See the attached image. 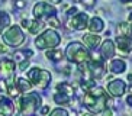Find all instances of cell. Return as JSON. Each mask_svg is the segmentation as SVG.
Here are the masks:
<instances>
[{
  "instance_id": "22",
  "label": "cell",
  "mask_w": 132,
  "mask_h": 116,
  "mask_svg": "<svg viewBox=\"0 0 132 116\" xmlns=\"http://www.w3.org/2000/svg\"><path fill=\"white\" fill-rule=\"evenodd\" d=\"M54 100H55V103H58V104H68L71 100V97L68 94H65V93L58 92L54 94Z\"/></svg>"
},
{
  "instance_id": "26",
  "label": "cell",
  "mask_w": 132,
  "mask_h": 116,
  "mask_svg": "<svg viewBox=\"0 0 132 116\" xmlns=\"http://www.w3.org/2000/svg\"><path fill=\"white\" fill-rule=\"evenodd\" d=\"M48 23H50L52 28H60L61 26V23H60V20L55 18V16H52V18H48Z\"/></svg>"
},
{
  "instance_id": "18",
  "label": "cell",
  "mask_w": 132,
  "mask_h": 116,
  "mask_svg": "<svg viewBox=\"0 0 132 116\" xmlns=\"http://www.w3.org/2000/svg\"><path fill=\"white\" fill-rule=\"evenodd\" d=\"M6 93H9L12 97H18L20 93L18 90V86H15V80H13L12 76H9L7 81H6Z\"/></svg>"
},
{
  "instance_id": "30",
  "label": "cell",
  "mask_w": 132,
  "mask_h": 116,
  "mask_svg": "<svg viewBox=\"0 0 132 116\" xmlns=\"http://www.w3.org/2000/svg\"><path fill=\"white\" fill-rule=\"evenodd\" d=\"M76 13H77V7H71L70 10L67 12V15L68 16H73V15H76Z\"/></svg>"
},
{
  "instance_id": "35",
  "label": "cell",
  "mask_w": 132,
  "mask_h": 116,
  "mask_svg": "<svg viewBox=\"0 0 132 116\" xmlns=\"http://www.w3.org/2000/svg\"><path fill=\"white\" fill-rule=\"evenodd\" d=\"M62 0H47V3H50V4H58V3H61Z\"/></svg>"
},
{
  "instance_id": "4",
  "label": "cell",
  "mask_w": 132,
  "mask_h": 116,
  "mask_svg": "<svg viewBox=\"0 0 132 116\" xmlns=\"http://www.w3.org/2000/svg\"><path fill=\"white\" fill-rule=\"evenodd\" d=\"M51 73L47 71L44 68H38V67H34L28 71V80L31 81L32 86H36L38 89L44 90L47 89L51 83Z\"/></svg>"
},
{
  "instance_id": "14",
  "label": "cell",
  "mask_w": 132,
  "mask_h": 116,
  "mask_svg": "<svg viewBox=\"0 0 132 116\" xmlns=\"http://www.w3.org/2000/svg\"><path fill=\"white\" fill-rule=\"evenodd\" d=\"M83 42H84V45L87 46V48H90V49H94V48H97L99 46V44L102 42L100 39V35H94V34H87V35H83Z\"/></svg>"
},
{
  "instance_id": "32",
  "label": "cell",
  "mask_w": 132,
  "mask_h": 116,
  "mask_svg": "<svg viewBox=\"0 0 132 116\" xmlns=\"http://www.w3.org/2000/svg\"><path fill=\"white\" fill-rule=\"evenodd\" d=\"M102 115L103 116H112V110H110V109H105V110L102 112Z\"/></svg>"
},
{
  "instance_id": "34",
  "label": "cell",
  "mask_w": 132,
  "mask_h": 116,
  "mask_svg": "<svg viewBox=\"0 0 132 116\" xmlns=\"http://www.w3.org/2000/svg\"><path fill=\"white\" fill-rule=\"evenodd\" d=\"M0 52H7V46L4 44H0Z\"/></svg>"
},
{
  "instance_id": "6",
  "label": "cell",
  "mask_w": 132,
  "mask_h": 116,
  "mask_svg": "<svg viewBox=\"0 0 132 116\" xmlns=\"http://www.w3.org/2000/svg\"><path fill=\"white\" fill-rule=\"evenodd\" d=\"M2 38H3V42L6 45H10V46H19L25 42V35L20 29V26H18V25L9 26L7 31L3 32Z\"/></svg>"
},
{
  "instance_id": "20",
  "label": "cell",
  "mask_w": 132,
  "mask_h": 116,
  "mask_svg": "<svg viewBox=\"0 0 132 116\" xmlns=\"http://www.w3.org/2000/svg\"><path fill=\"white\" fill-rule=\"evenodd\" d=\"M10 25V16L6 12L0 10V32H3L6 28H9Z\"/></svg>"
},
{
  "instance_id": "21",
  "label": "cell",
  "mask_w": 132,
  "mask_h": 116,
  "mask_svg": "<svg viewBox=\"0 0 132 116\" xmlns=\"http://www.w3.org/2000/svg\"><path fill=\"white\" fill-rule=\"evenodd\" d=\"M16 86H18V90L19 92H22V93H26V92H29L31 90V83H28V80L26 78H23V77H20V78H18V81H16Z\"/></svg>"
},
{
  "instance_id": "9",
  "label": "cell",
  "mask_w": 132,
  "mask_h": 116,
  "mask_svg": "<svg viewBox=\"0 0 132 116\" xmlns=\"http://www.w3.org/2000/svg\"><path fill=\"white\" fill-rule=\"evenodd\" d=\"M125 90H126V84L122 80H112L108 84V92L113 97H120L125 93Z\"/></svg>"
},
{
  "instance_id": "29",
  "label": "cell",
  "mask_w": 132,
  "mask_h": 116,
  "mask_svg": "<svg viewBox=\"0 0 132 116\" xmlns=\"http://www.w3.org/2000/svg\"><path fill=\"white\" fill-rule=\"evenodd\" d=\"M94 2H96V0H83V3H84L87 7H92V6L94 4Z\"/></svg>"
},
{
  "instance_id": "3",
  "label": "cell",
  "mask_w": 132,
  "mask_h": 116,
  "mask_svg": "<svg viewBox=\"0 0 132 116\" xmlns=\"http://www.w3.org/2000/svg\"><path fill=\"white\" fill-rule=\"evenodd\" d=\"M65 57L68 58V61L80 64V62L89 61L92 58V55L80 42H71V44H68V46L65 49Z\"/></svg>"
},
{
  "instance_id": "31",
  "label": "cell",
  "mask_w": 132,
  "mask_h": 116,
  "mask_svg": "<svg viewBox=\"0 0 132 116\" xmlns=\"http://www.w3.org/2000/svg\"><path fill=\"white\" fill-rule=\"evenodd\" d=\"M2 92L6 93V81H0V93Z\"/></svg>"
},
{
  "instance_id": "24",
  "label": "cell",
  "mask_w": 132,
  "mask_h": 116,
  "mask_svg": "<svg viewBox=\"0 0 132 116\" xmlns=\"http://www.w3.org/2000/svg\"><path fill=\"white\" fill-rule=\"evenodd\" d=\"M118 34L119 35H131V25L126 23V22L119 23V26H118Z\"/></svg>"
},
{
  "instance_id": "1",
  "label": "cell",
  "mask_w": 132,
  "mask_h": 116,
  "mask_svg": "<svg viewBox=\"0 0 132 116\" xmlns=\"http://www.w3.org/2000/svg\"><path fill=\"white\" fill-rule=\"evenodd\" d=\"M83 103L92 113L99 115L106 109V103H108V94H106L105 89L102 87H90L84 94Z\"/></svg>"
},
{
  "instance_id": "27",
  "label": "cell",
  "mask_w": 132,
  "mask_h": 116,
  "mask_svg": "<svg viewBox=\"0 0 132 116\" xmlns=\"http://www.w3.org/2000/svg\"><path fill=\"white\" fill-rule=\"evenodd\" d=\"M29 67V61L28 60H23V61H20V64H19V70H22V71H25V70Z\"/></svg>"
},
{
  "instance_id": "37",
  "label": "cell",
  "mask_w": 132,
  "mask_h": 116,
  "mask_svg": "<svg viewBox=\"0 0 132 116\" xmlns=\"http://www.w3.org/2000/svg\"><path fill=\"white\" fill-rule=\"evenodd\" d=\"M128 80L132 83V74H128Z\"/></svg>"
},
{
  "instance_id": "33",
  "label": "cell",
  "mask_w": 132,
  "mask_h": 116,
  "mask_svg": "<svg viewBox=\"0 0 132 116\" xmlns=\"http://www.w3.org/2000/svg\"><path fill=\"white\" fill-rule=\"evenodd\" d=\"M48 112H50V107H48V106H44V107L41 109V113H42V115H47Z\"/></svg>"
},
{
  "instance_id": "17",
  "label": "cell",
  "mask_w": 132,
  "mask_h": 116,
  "mask_svg": "<svg viewBox=\"0 0 132 116\" xmlns=\"http://www.w3.org/2000/svg\"><path fill=\"white\" fill-rule=\"evenodd\" d=\"M90 31L93 32V34H99L105 29V23L100 18H93V19H89V25H87Z\"/></svg>"
},
{
  "instance_id": "36",
  "label": "cell",
  "mask_w": 132,
  "mask_h": 116,
  "mask_svg": "<svg viewBox=\"0 0 132 116\" xmlns=\"http://www.w3.org/2000/svg\"><path fill=\"white\" fill-rule=\"evenodd\" d=\"M126 103H128L129 106L132 107V94H129V96H128V99H126Z\"/></svg>"
},
{
  "instance_id": "28",
  "label": "cell",
  "mask_w": 132,
  "mask_h": 116,
  "mask_svg": "<svg viewBox=\"0 0 132 116\" xmlns=\"http://www.w3.org/2000/svg\"><path fill=\"white\" fill-rule=\"evenodd\" d=\"M15 6L16 7H25V6H26V2H25V0H16Z\"/></svg>"
},
{
  "instance_id": "39",
  "label": "cell",
  "mask_w": 132,
  "mask_h": 116,
  "mask_svg": "<svg viewBox=\"0 0 132 116\" xmlns=\"http://www.w3.org/2000/svg\"><path fill=\"white\" fill-rule=\"evenodd\" d=\"M131 34H132V25H131Z\"/></svg>"
},
{
  "instance_id": "5",
  "label": "cell",
  "mask_w": 132,
  "mask_h": 116,
  "mask_svg": "<svg viewBox=\"0 0 132 116\" xmlns=\"http://www.w3.org/2000/svg\"><path fill=\"white\" fill-rule=\"evenodd\" d=\"M60 42H61V36L54 29H48V31L42 32L35 39V45L38 46L39 49H47V48L52 49L55 46H58Z\"/></svg>"
},
{
  "instance_id": "13",
  "label": "cell",
  "mask_w": 132,
  "mask_h": 116,
  "mask_svg": "<svg viewBox=\"0 0 132 116\" xmlns=\"http://www.w3.org/2000/svg\"><path fill=\"white\" fill-rule=\"evenodd\" d=\"M16 64L13 60H9V58H3L0 61V74H3V77H9L12 76V73L15 71Z\"/></svg>"
},
{
  "instance_id": "16",
  "label": "cell",
  "mask_w": 132,
  "mask_h": 116,
  "mask_svg": "<svg viewBox=\"0 0 132 116\" xmlns=\"http://www.w3.org/2000/svg\"><path fill=\"white\" fill-rule=\"evenodd\" d=\"M125 68H126V64H125V61H123V60H119V58H116V60H112V61H110V64H109V70H110L113 74L123 73Z\"/></svg>"
},
{
  "instance_id": "10",
  "label": "cell",
  "mask_w": 132,
  "mask_h": 116,
  "mask_svg": "<svg viewBox=\"0 0 132 116\" xmlns=\"http://www.w3.org/2000/svg\"><path fill=\"white\" fill-rule=\"evenodd\" d=\"M115 42L118 45L116 48L119 51H122L123 54H128V52L132 51V38L129 35H118Z\"/></svg>"
},
{
  "instance_id": "25",
  "label": "cell",
  "mask_w": 132,
  "mask_h": 116,
  "mask_svg": "<svg viewBox=\"0 0 132 116\" xmlns=\"http://www.w3.org/2000/svg\"><path fill=\"white\" fill-rule=\"evenodd\" d=\"M50 116H68V112H67L65 109H55V110H52L51 112Z\"/></svg>"
},
{
  "instance_id": "12",
  "label": "cell",
  "mask_w": 132,
  "mask_h": 116,
  "mask_svg": "<svg viewBox=\"0 0 132 116\" xmlns=\"http://www.w3.org/2000/svg\"><path fill=\"white\" fill-rule=\"evenodd\" d=\"M15 112V106L12 100H9L7 97L0 96V116H12Z\"/></svg>"
},
{
  "instance_id": "23",
  "label": "cell",
  "mask_w": 132,
  "mask_h": 116,
  "mask_svg": "<svg viewBox=\"0 0 132 116\" xmlns=\"http://www.w3.org/2000/svg\"><path fill=\"white\" fill-rule=\"evenodd\" d=\"M57 89H58V92L65 93V94H68L70 97H73V94H74V89H73V86H70L68 83H61V84L57 86Z\"/></svg>"
},
{
  "instance_id": "19",
  "label": "cell",
  "mask_w": 132,
  "mask_h": 116,
  "mask_svg": "<svg viewBox=\"0 0 132 116\" xmlns=\"http://www.w3.org/2000/svg\"><path fill=\"white\" fill-rule=\"evenodd\" d=\"M45 57H47L48 60H51V61L57 62V61H61L62 58H64V52H62V51H60V49H54V48H52V49L47 51Z\"/></svg>"
},
{
  "instance_id": "40",
  "label": "cell",
  "mask_w": 132,
  "mask_h": 116,
  "mask_svg": "<svg viewBox=\"0 0 132 116\" xmlns=\"http://www.w3.org/2000/svg\"><path fill=\"white\" fill-rule=\"evenodd\" d=\"M122 2H129V0H122Z\"/></svg>"
},
{
  "instance_id": "8",
  "label": "cell",
  "mask_w": 132,
  "mask_h": 116,
  "mask_svg": "<svg viewBox=\"0 0 132 116\" xmlns=\"http://www.w3.org/2000/svg\"><path fill=\"white\" fill-rule=\"evenodd\" d=\"M87 25H89V15L84 12L76 13L70 20V28H73L74 31H83L87 28Z\"/></svg>"
},
{
  "instance_id": "2",
  "label": "cell",
  "mask_w": 132,
  "mask_h": 116,
  "mask_svg": "<svg viewBox=\"0 0 132 116\" xmlns=\"http://www.w3.org/2000/svg\"><path fill=\"white\" fill-rule=\"evenodd\" d=\"M41 106V96L36 93H25L18 102L16 116H35V112Z\"/></svg>"
},
{
  "instance_id": "15",
  "label": "cell",
  "mask_w": 132,
  "mask_h": 116,
  "mask_svg": "<svg viewBox=\"0 0 132 116\" xmlns=\"http://www.w3.org/2000/svg\"><path fill=\"white\" fill-rule=\"evenodd\" d=\"M22 26L26 28L31 34H38V32L44 28V22H41V19H36V20H28V19H25L23 22H22Z\"/></svg>"
},
{
  "instance_id": "11",
  "label": "cell",
  "mask_w": 132,
  "mask_h": 116,
  "mask_svg": "<svg viewBox=\"0 0 132 116\" xmlns=\"http://www.w3.org/2000/svg\"><path fill=\"white\" fill-rule=\"evenodd\" d=\"M115 51H116V46H115V42L110 41V39H106L105 42L102 44L100 46V54L105 60H110V58L115 57Z\"/></svg>"
},
{
  "instance_id": "38",
  "label": "cell",
  "mask_w": 132,
  "mask_h": 116,
  "mask_svg": "<svg viewBox=\"0 0 132 116\" xmlns=\"http://www.w3.org/2000/svg\"><path fill=\"white\" fill-rule=\"evenodd\" d=\"M81 116H96V115H90V113H83Z\"/></svg>"
},
{
  "instance_id": "7",
  "label": "cell",
  "mask_w": 132,
  "mask_h": 116,
  "mask_svg": "<svg viewBox=\"0 0 132 116\" xmlns=\"http://www.w3.org/2000/svg\"><path fill=\"white\" fill-rule=\"evenodd\" d=\"M57 15V9L47 2H41L34 6V16L36 19H48Z\"/></svg>"
}]
</instances>
